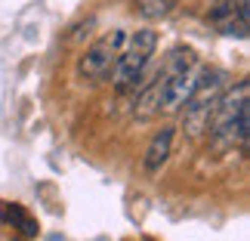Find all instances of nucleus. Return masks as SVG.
Returning <instances> with one entry per match:
<instances>
[{"label": "nucleus", "instance_id": "obj_9", "mask_svg": "<svg viewBox=\"0 0 250 241\" xmlns=\"http://www.w3.org/2000/svg\"><path fill=\"white\" fill-rule=\"evenodd\" d=\"M3 217H6V219H16V223L22 226V232H25V235H37V223L25 214L22 207H16V204L9 207V204H3Z\"/></svg>", "mask_w": 250, "mask_h": 241}, {"label": "nucleus", "instance_id": "obj_5", "mask_svg": "<svg viewBox=\"0 0 250 241\" xmlns=\"http://www.w3.org/2000/svg\"><path fill=\"white\" fill-rule=\"evenodd\" d=\"M121 44H124V31H114V34L99 37V41L83 53L81 74H83V78H90V81H105L114 71V62H118V56H121Z\"/></svg>", "mask_w": 250, "mask_h": 241}, {"label": "nucleus", "instance_id": "obj_2", "mask_svg": "<svg viewBox=\"0 0 250 241\" xmlns=\"http://www.w3.org/2000/svg\"><path fill=\"white\" fill-rule=\"evenodd\" d=\"M216 146H244L250 130V84H235L226 96H219L210 127Z\"/></svg>", "mask_w": 250, "mask_h": 241}, {"label": "nucleus", "instance_id": "obj_7", "mask_svg": "<svg viewBox=\"0 0 250 241\" xmlns=\"http://www.w3.org/2000/svg\"><path fill=\"white\" fill-rule=\"evenodd\" d=\"M170 146H173V127H161L151 139V146L146 149V161H142L148 173H158L164 167V161L170 158Z\"/></svg>", "mask_w": 250, "mask_h": 241}, {"label": "nucleus", "instance_id": "obj_1", "mask_svg": "<svg viewBox=\"0 0 250 241\" xmlns=\"http://www.w3.org/2000/svg\"><path fill=\"white\" fill-rule=\"evenodd\" d=\"M198 74H201V65L195 59V53L186 50V46H176V50L167 56L164 68L158 71L155 84L139 96L136 118L148 121V118H155L158 111H179L182 105H186V99L191 96V90H195Z\"/></svg>", "mask_w": 250, "mask_h": 241}, {"label": "nucleus", "instance_id": "obj_8", "mask_svg": "<svg viewBox=\"0 0 250 241\" xmlns=\"http://www.w3.org/2000/svg\"><path fill=\"white\" fill-rule=\"evenodd\" d=\"M176 0H136V13L146 19H164L173 13Z\"/></svg>", "mask_w": 250, "mask_h": 241}, {"label": "nucleus", "instance_id": "obj_4", "mask_svg": "<svg viewBox=\"0 0 250 241\" xmlns=\"http://www.w3.org/2000/svg\"><path fill=\"white\" fill-rule=\"evenodd\" d=\"M155 50H158V34L151 31V28H142V31L133 34L130 46L118 56V62H114V87H118V90L136 87L142 81V74H146Z\"/></svg>", "mask_w": 250, "mask_h": 241}, {"label": "nucleus", "instance_id": "obj_3", "mask_svg": "<svg viewBox=\"0 0 250 241\" xmlns=\"http://www.w3.org/2000/svg\"><path fill=\"white\" fill-rule=\"evenodd\" d=\"M223 81H226L223 71L201 68L195 90H191V96L186 99V124H188V130L195 133V136H201V133L210 127V118H213V109H216V102H219Z\"/></svg>", "mask_w": 250, "mask_h": 241}, {"label": "nucleus", "instance_id": "obj_6", "mask_svg": "<svg viewBox=\"0 0 250 241\" xmlns=\"http://www.w3.org/2000/svg\"><path fill=\"white\" fill-rule=\"evenodd\" d=\"M210 22L223 34L247 37V0H219L210 9Z\"/></svg>", "mask_w": 250, "mask_h": 241}]
</instances>
